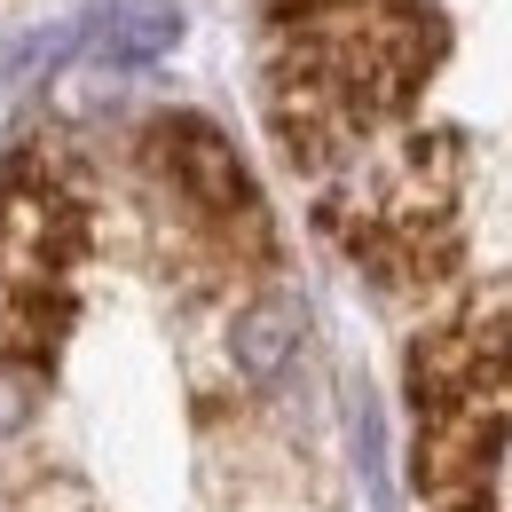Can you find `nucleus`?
I'll list each match as a JSON object with an SVG mask.
<instances>
[{
  "label": "nucleus",
  "mask_w": 512,
  "mask_h": 512,
  "mask_svg": "<svg viewBox=\"0 0 512 512\" xmlns=\"http://www.w3.org/2000/svg\"><path fill=\"white\" fill-rule=\"evenodd\" d=\"M442 56V24L410 0H355L284 32L268 64V127L284 134L292 166H323L331 150L363 142L386 111Z\"/></svg>",
  "instance_id": "obj_1"
},
{
  "label": "nucleus",
  "mask_w": 512,
  "mask_h": 512,
  "mask_svg": "<svg viewBox=\"0 0 512 512\" xmlns=\"http://www.w3.org/2000/svg\"><path fill=\"white\" fill-rule=\"evenodd\" d=\"M418 402V489L434 512H481L512 449V284L465 300L410 347Z\"/></svg>",
  "instance_id": "obj_2"
},
{
  "label": "nucleus",
  "mask_w": 512,
  "mask_h": 512,
  "mask_svg": "<svg viewBox=\"0 0 512 512\" xmlns=\"http://www.w3.org/2000/svg\"><path fill=\"white\" fill-rule=\"evenodd\" d=\"M323 229L394 292L442 284L457 268V142L410 134L379 158H363L323 197Z\"/></svg>",
  "instance_id": "obj_3"
},
{
  "label": "nucleus",
  "mask_w": 512,
  "mask_h": 512,
  "mask_svg": "<svg viewBox=\"0 0 512 512\" xmlns=\"http://www.w3.org/2000/svg\"><path fill=\"white\" fill-rule=\"evenodd\" d=\"M79 253H87V205L40 158H16L0 174V371L40 379L56 363L79 308Z\"/></svg>",
  "instance_id": "obj_4"
},
{
  "label": "nucleus",
  "mask_w": 512,
  "mask_h": 512,
  "mask_svg": "<svg viewBox=\"0 0 512 512\" xmlns=\"http://www.w3.org/2000/svg\"><path fill=\"white\" fill-rule=\"evenodd\" d=\"M150 158H158V182L174 190V205L190 213V229L221 260H268V213H260L237 150L205 119H158L150 127Z\"/></svg>",
  "instance_id": "obj_5"
},
{
  "label": "nucleus",
  "mask_w": 512,
  "mask_h": 512,
  "mask_svg": "<svg viewBox=\"0 0 512 512\" xmlns=\"http://www.w3.org/2000/svg\"><path fill=\"white\" fill-rule=\"evenodd\" d=\"M174 40H182V16L166 0H111V8H95V56L119 71L166 56Z\"/></svg>",
  "instance_id": "obj_6"
}]
</instances>
